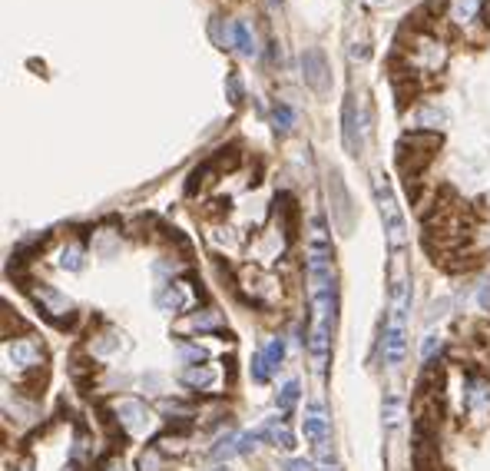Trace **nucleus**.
Here are the masks:
<instances>
[{"instance_id": "nucleus-22", "label": "nucleus", "mask_w": 490, "mask_h": 471, "mask_svg": "<svg viewBox=\"0 0 490 471\" xmlns=\"http://www.w3.org/2000/svg\"><path fill=\"white\" fill-rule=\"evenodd\" d=\"M179 356L186 358V362H196V365H199L202 358H206V349H199V345H179Z\"/></svg>"}, {"instance_id": "nucleus-4", "label": "nucleus", "mask_w": 490, "mask_h": 471, "mask_svg": "<svg viewBox=\"0 0 490 471\" xmlns=\"http://www.w3.org/2000/svg\"><path fill=\"white\" fill-rule=\"evenodd\" d=\"M302 77L305 83L315 90V93H328V83H331V73H328V60L318 47H308L302 50Z\"/></svg>"}, {"instance_id": "nucleus-2", "label": "nucleus", "mask_w": 490, "mask_h": 471, "mask_svg": "<svg viewBox=\"0 0 490 471\" xmlns=\"http://www.w3.org/2000/svg\"><path fill=\"white\" fill-rule=\"evenodd\" d=\"M371 186H375V199H377V209H381V223H384L391 249H401L404 239H408V230H404V216H401V209H398V203H394V192H391L388 176L377 173Z\"/></svg>"}, {"instance_id": "nucleus-29", "label": "nucleus", "mask_w": 490, "mask_h": 471, "mask_svg": "<svg viewBox=\"0 0 490 471\" xmlns=\"http://www.w3.org/2000/svg\"><path fill=\"white\" fill-rule=\"evenodd\" d=\"M285 471H312V465L302 458H291V461H285Z\"/></svg>"}, {"instance_id": "nucleus-1", "label": "nucleus", "mask_w": 490, "mask_h": 471, "mask_svg": "<svg viewBox=\"0 0 490 471\" xmlns=\"http://www.w3.org/2000/svg\"><path fill=\"white\" fill-rule=\"evenodd\" d=\"M438 146H440V136H431V133H408L398 143V166H401L408 183H417V176L431 166Z\"/></svg>"}, {"instance_id": "nucleus-20", "label": "nucleus", "mask_w": 490, "mask_h": 471, "mask_svg": "<svg viewBox=\"0 0 490 471\" xmlns=\"http://www.w3.org/2000/svg\"><path fill=\"white\" fill-rule=\"evenodd\" d=\"M192 329H199V332L219 329V316H215V312H202V316L192 318Z\"/></svg>"}, {"instance_id": "nucleus-16", "label": "nucleus", "mask_w": 490, "mask_h": 471, "mask_svg": "<svg viewBox=\"0 0 490 471\" xmlns=\"http://www.w3.org/2000/svg\"><path fill=\"white\" fill-rule=\"evenodd\" d=\"M60 269H70V272H80L83 269V246H66L60 253Z\"/></svg>"}, {"instance_id": "nucleus-11", "label": "nucleus", "mask_w": 490, "mask_h": 471, "mask_svg": "<svg viewBox=\"0 0 490 471\" xmlns=\"http://www.w3.org/2000/svg\"><path fill=\"white\" fill-rule=\"evenodd\" d=\"M182 382L192 385V388H209V385L215 382V372L209 369V365H189V369L182 372Z\"/></svg>"}, {"instance_id": "nucleus-31", "label": "nucleus", "mask_w": 490, "mask_h": 471, "mask_svg": "<svg viewBox=\"0 0 490 471\" xmlns=\"http://www.w3.org/2000/svg\"><path fill=\"white\" fill-rule=\"evenodd\" d=\"M20 471H34V468H30V465H24V468H20Z\"/></svg>"}, {"instance_id": "nucleus-23", "label": "nucleus", "mask_w": 490, "mask_h": 471, "mask_svg": "<svg viewBox=\"0 0 490 471\" xmlns=\"http://www.w3.org/2000/svg\"><path fill=\"white\" fill-rule=\"evenodd\" d=\"M252 379H255V382H265V379H268V362H265V356H255V362H252Z\"/></svg>"}, {"instance_id": "nucleus-25", "label": "nucleus", "mask_w": 490, "mask_h": 471, "mask_svg": "<svg viewBox=\"0 0 490 471\" xmlns=\"http://www.w3.org/2000/svg\"><path fill=\"white\" fill-rule=\"evenodd\" d=\"M10 325H13V329H20V332L27 329L24 322H20V318H17V316H13V312H10V309H3V339L10 335Z\"/></svg>"}, {"instance_id": "nucleus-27", "label": "nucleus", "mask_w": 490, "mask_h": 471, "mask_svg": "<svg viewBox=\"0 0 490 471\" xmlns=\"http://www.w3.org/2000/svg\"><path fill=\"white\" fill-rule=\"evenodd\" d=\"M229 100L236 103V106L242 103V83H239V77H236V73L229 77Z\"/></svg>"}, {"instance_id": "nucleus-18", "label": "nucleus", "mask_w": 490, "mask_h": 471, "mask_svg": "<svg viewBox=\"0 0 490 471\" xmlns=\"http://www.w3.org/2000/svg\"><path fill=\"white\" fill-rule=\"evenodd\" d=\"M262 356H265V362H268V369H278V362L285 358V342H282V339H272Z\"/></svg>"}, {"instance_id": "nucleus-8", "label": "nucleus", "mask_w": 490, "mask_h": 471, "mask_svg": "<svg viewBox=\"0 0 490 471\" xmlns=\"http://www.w3.org/2000/svg\"><path fill=\"white\" fill-rule=\"evenodd\" d=\"M116 415H120V421H123L129 432H146V425H150V412H146V405H143V402H136V398L120 402Z\"/></svg>"}, {"instance_id": "nucleus-26", "label": "nucleus", "mask_w": 490, "mask_h": 471, "mask_svg": "<svg viewBox=\"0 0 490 471\" xmlns=\"http://www.w3.org/2000/svg\"><path fill=\"white\" fill-rule=\"evenodd\" d=\"M239 448H232V438H226V442H219V448H212V458H229V455H236Z\"/></svg>"}, {"instance_id": "nucleus-17", "label": "nucleus", "mask_w": 490, "mask_h": 471, "mask_svg": "<svg viewBox=\"0 0 490 471\" xmlns=\"http://www.w3.org/2000/svg\"><path fill=\"white\" fill-rule=\"evenodd\" d=\"M272 123H275L278 133H289L291 123H295V113H291V106H285V103H275V110H272Z\"/></svg>"}, {"instance_id": "nucleus-10", "label": "nucleus", "mask_w": 490, "mask_h": 471, "mask_svg": "<svg viewBox=\"0 0 490 471\" xmlns=\"http://www.w3.org/2000/svg\"><path fill=\"white\" fill-rule=\"evenodd\" d=\"M262 435L272 442V445H278V448H295V438H291V432L285 428V421H268L262 428Z\"/></svg>"}, {"instance_id": "nucleus-9", "label": "nucleus", "mask_w": 490, "mask_h": 471, "mask_svg": "<svg viewBox=\"0 0 490 471\" xmlns=\"http://www.w3.org/2000/svg\"><path fill=\"white\" fill-rule=\"evenodd\" d=\"M209 34H212V40H215V47H219V50L236 47V20L226 24L222 17H212V20H209Z\"/></svg>"}, {"instance_id": "nucleus-28", "label": "nucleus", "mask_w": 490, "mask_h": 471, "mask_svg": "<svg viewBox=\"0 0 490 471\" xmlns=\"http://www.w3.org/2000/svg\"><path fill=\"white\" fill-rule=\"evenodd\" d=\"M438 345H440L438 335H428V339H424V349H421V356L431 362V356H434V349H438Z\"/></svg>"}, {"instance_id": "nucleus-3", "label": "nucleus", "mask_w": 490, "mask_h": 471, "mask_svg": "<svg viewBox=\"0 0 490 471\" xmlns=\"http://www.w3.org/2000/svg\"><path fill=\"white\" fill-rule=\"evenodd\" d=\"M328 199H331V223L338 226V232H348L352 230V219H354V206H352L348 190H345V183H341L338 169L328 173Z\"/></svg>"}, {"instance_id": "nucleus-30", "label": "nucleus", "mask_w": 490, "mask_h": 471, "mask_svg": "<svg viewBox=\"0 0 490 471\" xmlns=\"http://www.w3.org/2000/svg\"><path fill=\"white\" fill-rule=\"evenodd\" d=\"M480 306H490V286L484 289V293H480Z\"/></svg>"}, {"instance_id": "nucleus-12", "label": "nucleus", "mask_w": 490, "mask_h": 471, "mask_svg": "<svg viewBox=\"0 0 490 471\" xmlns=\"http://www.w3.org/2000/svg\"><path fill=\"white\" fill-rule=\"evenodd\" d=\"M305 438H312L315 445L328 438V421L322 419V412H318V408H312V415L305 419Z\"/></svg>"}, {"instance_id": "nucleus-7", "label": "nucleus", "mask_w": 490, "mask_h": 471, "mask_svg": "<svg viewBox=\"0 0 490 471\" xmlns=\"http://www.w3.org/2000/svg\"><path fill=\"white\" fill-rule=\"evenodd\" d=\"M404 356H408L404 318H391V325L384 329V358H388V365H401Z\"/></svg>"}, {"instance_id": "nucleus-13", "label": "nucleus", "mask_w": 490, "mask_h": 471, "mask_svg": "<svg viewBox=\"0 0 490 471\" xmlns=\"http://www.w3.org/2000/svg\"><path fill=\"white\" fill-rule=\"evenodd\" d=\"M156 302H159V309H166V312H182V309H186V295H182L179 286H166Z\"/></svg>"}, {"instance_id": "nucleus-24", "label": "nucleus", "mask_w": 490, "mask_h": 471, "mask_svg": "<svg viewBox=\"0 0 490 471\" xmlns=\"http://www.w3.org/2000/svg\"><path fill=\"white\" fill-rule=\"evenodd\" d=\"M477 10V0H457V20H470Z\"/></svg>"}, {"instance_id": "nucleus-15", "label": "nucleus", "mask_w": 490, "mask_h": 471, "mask_svg": "<svg viewBox=\"0 0 490 471\" xmlns=\"http://www.w3.org/2000/svg\"><path fill=\"white\" fill-rule=\"evenodd\" d=\"M139 471H169L166 468V458H163V451L159 448H146L143 455H139Z\"/></svg>"}, {"instance_id": "nucleus-19", "label": "nucleus", "mask_w": 490, "mask_h": 471, "mask_svg": "<svg viewBox=\"0 0 490 471\" xmlns=\"http://www.w3.org/2000/svg\"><path fill=\"white\" fill-rule=\"evenodd\" d=\"M295 402H298V382H289L282 388V395H278V408H282V412H291Z\"/></svg>"}, {"instance_id": "nucleus-21", "label": "nucleus", "mask_w": 490, "mask_h": 471, "mask_svg": "<svg viewBox=\"0 0 490 471\" xmlns=\"http://www.w3.org/2000/svg\"><path fill=\"white\" fill-rule=\"evenodd\" d=\"M417 123L424 129H438L440 123H444V113H440V110H424V113L417 116Z\"/></svg>"}, {"instance_id": "nucleus-14", "label": "nucleus", "mask_w": 490, "mask_h": 471, "mask_svg": "<svg viewBox=\"0 0 490 471\" xmlns=\"http://www.w3.org/2000/svg\"><path fill=\"white\" fill-rule=\"evenodd\" d=\"M236 50L242 53V57H255L259 53V47H255V37H252V30L242 20H236Z\"/></svg>"}, {"instance_id": "nucleus-6", "label": "nucleus", "mask_w": 490, "mask_h": 471, "mask_svg": "<svg viewBox=\"0 0 490 471\" xmlns=\"http://www.w3.org/2000/svg\"><path fill=\"white\" fill-rule=\"evenodd\" d=\"M3 358L13 362L17 369H37L40 358H43V349H40V342H34V339H24V342L7 345V349H3Z\"/></svg>"}, {"instance_id": "nucleus-5", "label": "nucleus", "mask_w": 490, "mask_h": 471, "mask_svg": "<svg viewBox=\"0 0 490 471\" xmlns=\"http://www.w3.org/2000/svg\"><path fill=\"white\" fill-rule=\"evenodd\" d=\"M341 140L345 150L352 156H361V133H358V106H354V93L345 97V110H341Z\"/></svg>"}]
</instances>
